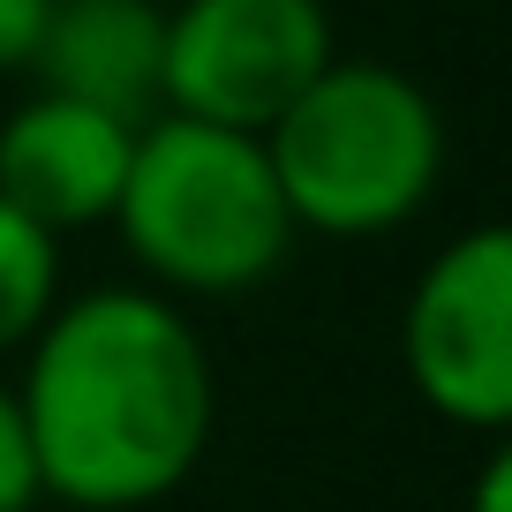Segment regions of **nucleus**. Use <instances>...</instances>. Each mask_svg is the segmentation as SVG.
Wrapping results in <instances>:
<instances>
[{
    "instance_id": "nucleus-1",
    "label": "nucleus",
    "mask_w": 512,
    "mask_h": 512,
    "mask_svg": "<svg viewBox=\"0 0 512 512\" xmlns=\"http://www.w3.org/2000/svg\"><path fill=\"white\" fill-rule=\"evenodd\" d=\"M16 407L38 497L76 512H144L204 467L219 377L166 294L91 287L38 324Z\"/></svg>"
},
{
    "instance_id": "nucleus-2",
    "label": "nucleus",
    "mask_w": 512,
    "mask_h": 512,
    "mask_svg": "<svg viewBox=\"0 0 512 512\" xmlns=\"http://www.w3.org/2000/svg\"><path fill=\"white\" fill-rule=\"evenodd\" d=\"M264 159L294 234L369 241L407 226L445 174V121L415 76L384 61H332L272 128Z\"/></svg>"
},
{
    "instance_id": "nucleus-3",
    "label": "nucleus",
    "mask_w": 512,
    "mask_h": 512,
    "mask_svg": "<svg viewBox=\"0 0 512 512\" xmlns=\"http://www.w3.org/2000/svg\"><path fill=\"white\" fill-rule=\"evenodd\" d=\"M113 226L121 249L174 294H249L294 249V219L264 144L181 113H151L136 128Z\"/></svg>"
},
{
    "instance_id": "nucleus-4",
    "label": "nucleus",
    "mask_w": 512,
    "mask_h": 512,
    "mask_svg": "<svg viewBox=\"0 0 512 512\" xmlns=\"http://www.w3.org/2000/svg\"><path fill=\"white\" fill-rule=\"evenodd\" d=\"M332 61L324 0H181L166 16L159 106L264 144V128Z\"/></svg>"
},
{
    "instance_id": "nucleus-5",
    "label": "nucleus",
    "mask_w": 512,
    "mask_h": 512,
    "mask_svg": "<svg viewBox=\"0 0 512 512\" xmlns=\"http://www.w3.org/2000/svg\"><path fill=\"white\" fill-rule=\"evenodd\" d=\"M400 347L430 415L490 437V445L512 430V234L505 226H467L422 264L400 317Z\"/></svg>"
},
{
    "instance_id": "nucleus-6",
    "label": "nucleus",
    "mask_w": 512,
    "mask_h": 512,
    "mask_svg": "<svg viewBox=\"0 0 512 512\" xmlns=\"http://www.w3.org/2000/svg\"><path fill=\"white\" fill-rule=\"evenodd\" d=\"M128 159H136L128 121L38 91L31 106H16L0 121V204H16L31 226H46L61 241L76 226L113 219Z\"/></svg>"
},
{
    "instance_id": "nucleus-7",
    "label": "nucleus",
    "mask_w": 512,
    "mask_h": 512,
    "mask_svg": "<svg viewBox=\"0 0 512 512\" xmlns=\"http://www.w3.org/2000/svg\"><path fill=\"white\" fill-rule=\"evenodd\" d=\"M31 68L46 76L53 98H76L91 113L144 128L159 106L166 16L151 0H53V23Z\"/></svg>"
},
{
    "instance_id": "nucleus-8",
    "label": "nucleus",
    "mask_w": 512,
    "mask_h": 512,
    "mask_svg": "<svg viewBox=\"0 0 512 512\" xmlns=\"http://www.w3.org/2000/svg\"><path fill=\"white\" fill-rule=\"evenodd\" d=\"M53 302H61V241L16 204H0V354L31 347Z\"/></svg>"
},
{
    "instance_id": "nucleus-9",
    "label": "nucleus",
    "mask_w": 512,
    "mask_h": 512,
    "mask_svg": "<svg viewBox=\"0 0 512 512\" xmlns=\"http://www.w3.org/2000/svg\"><path fill=\"white\" fill-rule=\"evenodd\" d=\"M31 505H38V460L23 437L16 384H0V512H31Z\"/></svg>"
},
{
    "instance_id": "nucleus-10",
    "label": "nucleus",
    "mask_w": 512,
    "mask_h": 512,
    "mask_svg": "<svg viewBox=\"0 0 512 512\" xmlns=\"http://www.w3.org/2000/svg\"><path fill=\"white\" fill-rule=\"evenodd\" d=\"M53 23V0H0V76L38 61V38Z\"/></svg>"
},
{
    "instance_id": "nucleus-11",
    "label": "nucleus",
    "mask_w": 512,
    "mask_h": 512,
    "mask_svg": "<svg viewBox=\"0 0 512 512\" xmlns=\"http://www.w3.org/2000/svg\"><path fill=\"white\" fill-rule=\"evenodd\" d=\"M467 512H512V452H505V437H497L490 460L475 467V505Z\"/></svg>"
}]
</instances>
